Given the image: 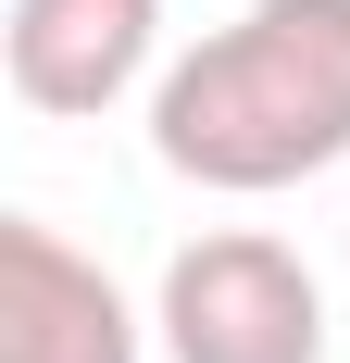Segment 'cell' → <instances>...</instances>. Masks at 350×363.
<instances>
[{
  "mask_svg": "<svg viewBox=\"0 0 350 363\" xmlns=\"http://www.w3.org/2000/svg\"><path fill=\"white\" fill-rule=\"evenodd\" d=\"M163 351L175 363H325V289L288 238L213 225L163 263Z\"/></svg>",
  "mask_w": 350,
  "mask_h": 363,
  "instance_id": "2",
  "label": "cell"
},
{
  "mask_svg": "<svg viewBox=\"0 0 350 363\" xmlns=\"http://www.w3.org/2000/svg\"><path fill=\"white\" fill-rule=\"evenodd\" d=\"M150 38H163V0H13L0 13V75L26 113H113L150 75Z\"/></svg>",
  "mask_w": 350,
  "mask_h": 363,
  "instance_id": "3",
  "label": "cell"
},
{
  "mask_svg": "<svg viewBox=\"0 0 350 363\" xmlns=\"http://www.w3.org/2000/svg\"><path fill=\"white\" fill-rule=\"evenodd\" d=\"M0 363H138V313L38 213L0 225Z\"/></svg>",
  "mask_w": 350,
  "mask_h": 363,
  "instance_id": "4",
  "label": "cell"
},
{
  "mask_svg": "<svg viewBox=\"0 0 350 363\" xmlns=\"http://www.w3.org/2000/svg\"><path fill=\"white\" fill-rule=\"evenodd\" d=\"M150 150L188 188H300L350 150V0H250L150 88Z\"/></svg>",
  "mask_w": 350,
  "mask_h": 363,
  "instance_id": "1",
  "label": "cell"
}]
</instances>
